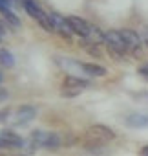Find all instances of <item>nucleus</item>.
<instances>
[{
	"label": "nucleus",
	"mask_w": 148,
	"mask_h": 156,
	"mask_svg": "<svg viewBox=\"0 0 148 156\" xmlns=\"http://www.w3.org/2000/svg\"><path fill=\"white\" fill-rule=\"evenodd\" d=\"M0 141H2V147H22L24 145V140L13 134L11 130H0Z\"/></svg>",
	"instance_id": "8"
},
{
	"label": "nucleus",
	"mask_w": 148,
	"mask_h": 156,
	"mask_svg": "<svg viewBox=\"0 0 148 156\" xmlns=\"http://www.w3.org/2000/svg\"><path fill=\"white\" fill-rule=\"evenodd\" d=\"M0 149H2V141H0Z\"/></svg>",
	"instance_id": "22"
},
{
	"label": "nucleus",
	"mask_w": 148,
	"mask_h": 156,
	"mask_svg": "<svg viewBox=\"0 0 148 156\" xmlns=\"http://www.w3.org/2000/svg\"><path fill=\"white\" fill-rule=\"evenodd\" d=\"M0 64L6 66V68H11V66L15 64V57H13V53L8 51V50H0Z\"/></svg>",
	"instance_id": "12"
},
{
	"label": "nucleus",
	"mask_w": 148,
	"mask_h": 156,
	"mask_svg": "<svg viewBox=\"0 0 148 156\" xmlns=\"http://www.w3.org/2000/svg\"><path fill=\"white\" fill-rule=\"evenodd\" d=\"M22 6H24V9L29 13V17H33L35 20L40 22V26H42L46 31H55V28H53V24H51V20H49V15L40 8L37 2H33V0H22Z\"/></svg>",
	"instance_id": "1"
},
{
	"label": "nucleus",
	"mask_w": 148,
	"mask_h": 156,
	"mask_svg": "<svg viewBox=\"0 0 148 156\" xmlns=\"http://www.w3.org/2000/svg\"><path fill=\"white\" fill-rule=\"evenodd\" d=\"M82 72H84L86 75H92V77H103V75H106V68H104V66L90 64V62L82 64Z\"/></svg>",
	"instance_id": "11"
},
{
	"label": "nucleus",
	"mask_w": 148,
	"mask_h": 156,
	"mask_svg": "<svg viewBox=\"0 0 148 156\" xmlns=\"http://www.w3.org/2000/svg\"><path fill=\"white\" fill-rule=\"evenodd\" d=\"M139 73H141V75H144L146 79H148V64H146V66H141V68H139Z\"/></svg>",
	"instance_id": "18"
},
{
	"label": "nucleus",
	"mask_w": 148,
	"mask_h": 156,
	"mask_svg": "<svg viewBox=\"0 0 148 156\" xmlns=\"http://www.w3.org/2000/svg\"><path fill=\"white\" fill-rule=\"evenodd\" d=\"M17 2H22V0H17Z\"/></svg>",
	"instance_id": "23"
},
{
	"label": "nucleus",
	"mask_w": 148,
	"mask_h": 156,
	"mask_svg": "<svg viewBox=\"0 0 148 156\" xmlns=\"http://www.w3.org/2000/svg\"><path fill=\"white\" fill-rule=\"evenodd\" d=\"M124 41H126V46H128V53L132 55H137L141 51V46H143V37L133 31V30H121Z\"/></svg>",
	"instance_id": "5"
},
{
	"label": "nucleus",
	"mask_w": 148,
	"mask_h": 156,
	"mask_svg": "<svg viewBox=\"0 0 148 156\" xmlns=\"http://www.w3.org/2000/svg\"><path fill=\"white\" fill-rule=\"evenodd\" d=\"M139 154H141V156H148V145H144V147L139 151Z\"/></svg>",
	"instance_id": "19"
},
{
	"label": "nucleus",
	"mask_w": 148,
	"mask_h": 156,
	"mask_svg": "<svg viewBox=\"0 0 148 156\" xmlns=\"http://www.w3.org/2000/svg\"><path fill=\"white\" fill-rule=\"evenodd\" d=\"M2 79H4V75H2V72H0V83H2Z\"/></svg>",
	"instance_id": "20"
},
{
	"label": "nucleus",
	"mask_w": 148,
	"mask_h": 156,
	"mask_svg": "<svg viewBox=\"0 0 148 156\" xmlns=\"http://www.w3.org/2000/svg\"><path fill=\"white\" fill-rule=\"evenodd\" d=\"M2 15H4V19H6L11 26H20V20H18V19H17V15L11 11V8L4 9V11H2Z\"/></svg>",
	"instance_id": "13"
},
{
	"label": "nucleus",
	"mask_w": 148,
	"mask_h": 156,
	"mask_svg": "<svg viewBox=\"0 0 148 156\" xmlns=\"http://www.w3.org/2000/svg\"><path fill=\"white\" fill-rule=\"evenodd\" d=\"M104 44L108 50H113V51H119L123 55L128 53V46H126V41L123 37L121 31H115V30H110V31H104Z\"/></svg>",
	"instance_id": "2"
},
{
	"label": "nucleus",
	"mask_w": 148,
	"mask_h": 156,
	"mask_svg": "<svg viewBox=\"0 0 148 156\" xmlns=\"http://www.w3.org/2000/svg\"><path fill=\"white\" fill-rule=\"evenodd\" d=\"M35 116H37V108H35V107H31V105H22V107L15 112L13 125H17V127L28 125V123H29Z\"/></svg>",
	"instance_id": "6"
},
{
	"label": "nucleus",
	"mask_w": 148,
	"mask_h": 156,
	"mask_svg": "<svg viewBox=\"0 0 148 156\" xmlns=\"http://www.w3.org/2000/svg\"><path fill=\"white\" fill-rule=\"evenodd\" d=\"M9 114H11V110H9V108H0V123H4V121H8Z\"/></svg>",
	"instance_id": "15"
},
{
	"label": "nucleus",
	"mask_w": 148,
	"mask_h": 156,
	"mask_svg": "<svg viewBox=\"0 0 148 156\" xmlns=\"http://www.w3.org/2000/svg\"><path fill=\"white\" fill-rule=\"evenodd\" d=\"M48 15H49V20H51V24H53L55 31H60L64 37H71V35H75V31H73L71 22H69V19H68V17H62V15H59V13H55V11H51V13H48Z\"/></svg>",
	"instance_id": "4"
},
{
	"label": "nucleus",
	"mask_w": 148,
	"mask_h": 156,
	"mask_svg": "<svg viewBox=\"0 0 148 156\" xmlns=\"http://www.w3.org/2000/svg\"><path fill=\"white\" fill-rule=\"evenodd\" d=\"M9 98V94H8V90H4V88H0V101H6Z\"/></svg>",
	"instance_id": "16"
},
{
	"label": "nucleus",
	"mask_w": 148,
	"mask_h": 156,
	"mask_svg": "<svg viewBox=\"0 0 148 156\" xmlns=\"http://www.w3.org/2000/svg\"><path fill=\"white\" fill-rule=\"evenodd\" d=\"M82 92V88H71V87H64V90H62V96H66V98H73V96H79Z\"/></svg>",
	"instance_id": "14"
},
{
	"label": "nucleus",
	"mask_w": 148,
	"mask_h": 156,
	"mask_svg": "<svg viewBox=\"0 0 148 156\" xmlns=\"http://www.w3.org/2000/svg\"><path fill=\"white\" fill-rule=\"evenodd\" d=\"M68 19H69V22H71V28H73V31H75V35H79V37H82V39H86V37L90 35L92 24H88L86 20H82V19H79V17H68Z\"/></svg>",
	"instance_id": "7"
},
{
	"label": "nucleus",
	"mask_w": 148,
	"mask_h": 156,
	"mask_svg": "<svg viewBox=\"0 0 148 156\" xmlns=\"http://www.w3.org/2000/svg\"><path fill=\"white\" fill-rule=\"evenodd\" d=\"M31 140L39 145V147H46V149H57L60 145V138L55 132H44V130H33L31 132Z\"/></svg>",
	"instance_id": "3"
},
{
	"label": "nucleus",
	"mask_w": 148,
	"mask_h": 156,
	"mask_svg": "<svg viewBox=\"0 0 148 156\" xmlns=\"http://www.w3.org/2000/svg\"><path fill=\"white\" fill-rule=\"evenodd\" d=\"M141 37H143V42H144V44L148 46V26H146V28L143 30V35H141Z\"/></svg>",
	"instance_id": "17"
},
{
	"label": "nucleus",
	"mask_w": 148,
	"mask_h": 156,
	"mask_svg": "<svg viewBox=\"0 0 148 156\" xmlns=\"http://www.w3.org/2000/svg\"><path fill=\"white\" fill-rule=\"evenodd\" d=\"M126 125L133 129H143L148 127V114H130L126 118Z\"/></svg>",
	"instance_id": "9"
},
{
	"label": "nucleus",
	"mask_w": 148,
	"mask_h": 156,
	"mask_svg": "<svg viewBox=\"0 0 148 156\" xmlns=\"http://www.w3.org/2000/svg\"><path fill=\"white\" fill-rule=\"evenodd\" d=\"M0 42H2V31H0Z\"/></svg>",
	"instance_id": "21"
},
{
	"label": "nucleus",
	"mask_w": 148,
	"mask_h": 156,
	"mask_svg": "<svg viewBox=\"0 0 148 156\" xmlns=\"http://www.w3.org/2000/svg\"><path fill=\"white\" fill-rule=\"evenodd\" d=\"M64 87H71V88H88L90 83H88L86 79H81V77H77V75H66Z\"/></svg>",
	"instance_id": "10"
}]
</instances>
